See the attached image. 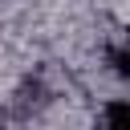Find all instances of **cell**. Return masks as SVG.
<instances>
[{
	"instance_id": "cell-2",
	"label": "cell",
	"mask_w": 130,
	"mask_h": 130,
	"mask_svg": "<svg viewBox=\"0 0 130 130\" xmlns=\"http://www.w3.org/2000/svg\"><path fill=\"white\" fill-rule=\"evenodd\" d=\"M106 65H110V73H114V77H122V81H130V41H122V45H114V49L106 53Z\"/></svg>"
},
{
	"instance_id": "cell-1",
	"label": "cell",
	"mask_w": 130,
	"mask_h": 130,
	"mask_svg": "<svg viewBox=\"0 0 130 130\" xmlns=\"http://www.w3.org/2000/svg\"><path fill=\"white\" fill-rule=\"evenodd\" d=\"M102 130H130V98H114L102 110Z\"/></svg>"
}]
</instances>
